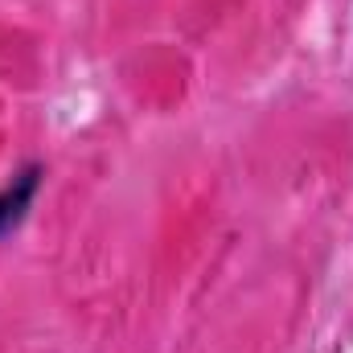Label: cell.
<instances>
[{"label":"cell","instance_id":"obj_1","mask_svg":"<svg viewBox=\"0 0 353 353\" xmlns=\"http://www.w3.org/2000/svg\"><path fill=\"white\" fill-rule=\"evenodd\" d=\"M37 185H41V169L37 165H25L21 173H12V181L4 185L0 193V234H12L25 218V210L33 205L37 197Z\"/></svg>","mask_w":353,"mask_h":353}]
</instances>
